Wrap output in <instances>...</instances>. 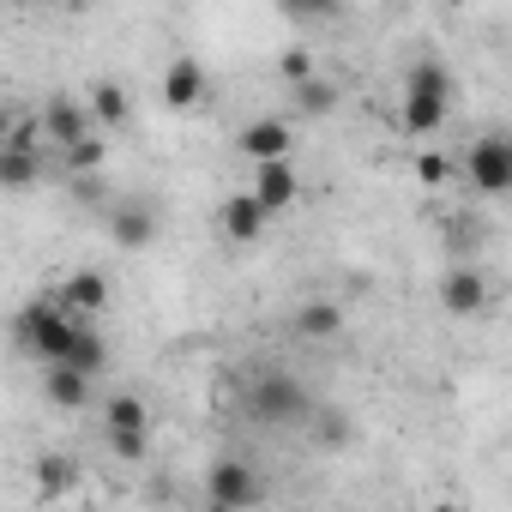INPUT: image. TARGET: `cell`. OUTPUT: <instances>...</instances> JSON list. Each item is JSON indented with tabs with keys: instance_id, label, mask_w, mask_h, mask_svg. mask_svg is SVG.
Instances as JSON below:
<instances>
[{
	"instance_id": "cell-22",
	"label": "cell",
	"mask_w": 512,
	"mask_h": 512,
	"mask_svg": "<svg viewBox=\"0 0 512 512\" xmlns=\"http://www.w3.org/2000/svg\"><path fill=\"white\" fill-rule=\"evenodd\" d=\"M103 157H109V151H103V139H97V133H85L79 145H67V169H73V175H97V169H103Z\"/></svg>"
},
{
	"instance_id": "cell-15",
	"label": "cell",
	"mask_w": 512,
	"mask_h": 512,
	"mask_svg": "<svg viewBox=\"0 0 512 512\" xmlns=\"http://www.w3.org/2000/svg\"><path fill=\"white\" fill-rule=\"evenodd\" d=\"M241 151H247L253 163H266V157H290V127H284V121H253V127L241 133Z\"/></svg>"
},
{
	"instance_id": "cell-25",
	"label": "cell",
	"mask_w": 512,
	"mask_h": 512,
	"mask_svg": "<svg viewBox=\"0 0 512 512\" xmlns=\"http://www.w3.org/2000/svg\"><path fill=\"white\" fill-rule=\"evenodd\" d=\"M446 175H452V163H446L440 151H422V157H416V181H422V187H440Z\"/></svg>"
},
{
	"instance_id": "cell-9",
	"label": "cell",
	"mask_w": 512,
	"mask_h": 512,
	"mask_svg": "<svg viewBox=\"0 0 512 512\" xmlns=\"http://www.w3.org/2000/svg\"><path fill=\"white\" fill-rule=\"evenodd\" d=\"M37 121H43V133H49L61 151H67V145H79V139L97 127V121H91V109H79L73 97H49V109H43Z\"/></svg>"
},
{
	"instance_id": "cell-10",
	"label": "cell",
	"mask_w": 512,
	"mask_h": 512,
	"mask_svg": "<svg viewBox=\"0 0 512 512\" xmlns=\"http://www.w3.org/2000/svg\"><path fill=\"white\" fill-rule=\"evenodd\" d=\"M55 302H61L67 314H79V320H97V314L109 308V278H103V272H73Z\"/></svg>"
},
{
	"instance_id": "cell-20",
	"label": "cell",
	"mask_w": 512,
	"mask_h": 512,
	"mask_svg": "<svg viewBox=\"0 0 512 512\" xmlns=\"http://www.w3.org/2000/svg\"><path fill=\"white\" fill-rule=\"evenodd\" d=\"M103 422H109V428H151V404H145L139 392H115V398L103 404Z\"/></svg>"
},
{
	"instance_id": "cell-19",
	"label": "cell",
	"mask_w": 512,
	"mask_h": 512,
	"mask_svg": "<svg viewBox=\"0 0 512 512\" xmlns=\"http://www.w3.org/2000/svg\"><path fill=\"white\" fill-rule=\"evenodd\" d=\"M296 109H302V115H332V109H338V85L320 79V67H314L308 79H296Z\"/></svg>"
},
{
	"instance_id": "cell-4",
	"label": "cell",
	"mask_w": 512,
	"mask_h": 512,
	"mask_svg": "<svg viewBox=\"0 0 512 512\" xmlns=\"http://www.w3.org/2000/svg\"><path fill=\"white\" fill-rule=\"evenodd\" d=\"M464 175H470V187L488 193V199L512 193V139H506V133H482V139L464 151Z\"/></svg>"
},
{
	"instance_id": "cell-5",
	"label": "cell",
	"mask_w": 512,
	"mask_h": 512,
	"mask_svg": "<svg viewBox=\"0 0 512 512\" xmlns=\"http://www.w3.org/2000/svg\"><path fill=\"white\" fill-rule=\"evenodd\" d=\"M205 500H211V506H223V512H235V506L266 500V482L253 476V464L223 458V464H211V470H205Z\"/></svg>"
},
{
	"instance_id": "cell-2",
	"label": "cell",
	"mask_w": 512,
	"mask_h": 512,
	"mask_svg": "<svg viewBox=\"0 0 512 512\" xmlns=\"http://www.w3.org/2000/svg\"><path fill=\"white\" fill-rule=\"evenodd\" d=\"M247 416H260L272 428H296L302 416H314V398H308V386L290 368H266L247 386Z\"/></svg>"
},
{
	"instance_id": "cell-3",
	"label": "cell",
	"mask_w": 512,
	"mask_h": 512,
	"mask_svg": "<svg viewBox=\"0 0 512 512\" xmlns=\"http://www.w3.org/2000/svg\"><path fill=\"white\" fill-rule=\"evenodd\" d=\"M446 103H452V73L440 61H416L410 79H404V127L410 133H440Z\"/></svg>"
},
{
	"instance_id": "cell-11",
	"label": "cell",
	"mask_w": 512,
	"mask_h": 512,
	"mask_svg": "<svg viewBox=\"0 0 512 512\" xmlns=\"http://www.w3.org/2000/svg\"><path fill=\"white\" fill-rule=\"evenodd\" d=\"M43 398L55 410H85L91 404V374H79L73 362H49L43 368Z\"/></svg>"
},
{
	"instance_id": "cell-17",
	"label": "cell",
	"mask_w": 512,
	"mask_h": 512,
	"mask_svg": "<svg viewBox=\"0 0 512 512\" xmlns=\"http://www.w3.org/2000/svg\"><path fill=\"white\" fill-rule=\"evenodd\" d=\"M67 362H73L79 374H91V380H97V374L109 368V344H103V332H97L91 320H85V326L73 332V350H67Z\"/></svg>"
},
{
	"instance_id": "cell-27",
	"label": "cell",
	"mask_w": 512,
	"mask_h": 512,
	"mask_svg": "<svg viewBox=\"0 0 512 512\" xmlns=\"http://www.w3.org/2000/svg\"><path fill=\"white\" fill-rule=\"evenodd\" d=\"M278 73H284V79L296 85V79H308V73H314V55H308V49H290V55L278 61Z\"/></svg>"
},
{
	"instance_id": "cell-21",
	"label": "cell",
	"mask_w": 512,
	"mask_h": 512,
	"mask_svg": "<svg viewBox=\"0 0 512 512\" xmlns=\"http://www.w3.org/2000/svg\"><path fill=\"white\" fill-rule=\"evenodd\" d=\"M37 488H43V500H55V494H67V488H73V464H67L61 452H49V458H37Z\"/></svg>"
},
{
	"instance_id": "cell-14",
	"label": "cell",
	"mask_w": 512,
	"mask_h": 512,
	"mask_svg": "<svg viewBox=\"0 0 512 512\" xmlns=\"http://www.w3.org/2000/svg\"><path fill=\"white\" fill-rule=\"evenodd\" d=\"M91 121H97V127H127V121H133V97H127L115 79H97V85H91Z\"/></svg>"
},
{
	"instance_id": "cell-23",
	"label": "cell",
	"mask_w": 512,
	"mask_h": 512,
	"mask_svg": "<svg viewBox=\"0 0 512 512\" xmlns=\"http://www.w3.org/2000/svg\"><path fill=\"white\" fill-rule=\"evenodd\" d=\"M278 7H284V19H338V7H344V0H278Z\"/></svg>"
},
{
	"instance_id": "cell-26",
	"label": "cell",
	"mask_w": 512,
	"mask_h": 512,
	"mask_svg": "<svg viewBox=\"0 0 512 512\" xmlns=\"http://www.w3.org/2000/svg\"><path fill=\"white\" fill-rule=\"evenodd\" d=\"M320 416H326V422H314V434H320L326 446H344V440H350V416H344V410H320Z\"/></svg>"
},
{
	"instance_id": "cell-18",
	"label": "cell",
	"mask_w": 512,
	"mask_h": 512,
	"mask_svg": "<svg viewBox=\"0 0 512 512\" xmlns=\"http://www.w3.org/2000/svg\"><path fill=\"white\" fill-rule=\"evenodd\" d=\"M296 332L302 338H338L344 332V308L338 302H302L296 308Z\"/></svg>"
},
{
	"instance_id": "cell-1",
	"label": "cell",
	"mask_w": 512,
	"mask_h": 512,
	"mask_svg": "<svg viewBox=\"0 0 512 512\" xmlns=\"http://www.w3.org/2000/svg\"><path fill=\"white\" fill-rule=\"evenodd\" d=\"M79 326H85V320H79V314H67L61 302H25V308L13 314V344L49 368V362H67V350H73V332H79Z\"/></svg>"
},
{
	"instance_id": "cell-7",
	"label": "cell",
	"mask_w": 512,
	"mask_h": 512,
	"mask_svg": "<svg viewBox=\"0 0 512 512\" xmlns=\"http://www.w3.org/2000/svg\"><path fill=\"white\" fill-rule=\"evenodd\" d=\"M253 199H260L272 217L278 211H290L296 205V169H290V157H266V163H253V187H247Z\"/></svg>"
},
{
	"instance_id": "cell-12",
	"label": "cell",
	"mask_w": 512,
	"mask_h": 512,
	"mask_svg": "<svg viewBox=\"0 0 512 512\" xmlns=\"http://www.w3.org/2000/svg\"><path fill=\"white\" fill-rule=\"evenodd\" d=\"M205 97V67L193 61V55H175L169 67H163V103L169 109H193Z\"/></svg>"
},
{
	"instance_id": "cell-6",
	"label": "cell",
	"mask_w": 512,
	"mask_h": 512,
	"mask_svg": "<svg viewBox=\"0 0 512 512\" xmlns=\"http://www.w3.org/2000/svg\"><path fill=\"white\" fill-rule=\"evenodd\" d=\"M440 308H446L452 320H476V314L488 308V278H482L476 266H452V272L440 278Z\"/></svg>"
},
{
	"instance_id": "cell-13",
	"label": "cell",
	"mask_w": 512,
	"mask_h": 512,
	"mask_svg": "<svg viewBox=\"0 0 512 512\" xmlns=\"http://www.w3.org/2000/svg\"><path fill=\"white\" fill-rule=\"evenodd\" d=\"M109 235H115V247H127V253L151 247V235H157V217H151V205H115V217H109Z\"/></svg>"
},
{
	"instance_id": "cell-8",
	"label": "cell",
	"mask_w": 512,
	"mask_h": 512,
	"mask_svg": "<svg viewBox=\"0 0 512 512\" xmlns=\"http://www.w3.org/2000/svg\"><path fill=\"white\" fill-rule=\"evenodd\" d=\"M217 223H223V235H229V241H260V235H266V223H272V211L253 199V193H229V199L217 205Z\"/></svg>"
},
{
	"instance_id": "cell-28",
	"label": "cell",
	"mask_w": 512,
	"mask_h": 512,
	"mask_svg": "<svg viewBox=\"0 0 512 512\" xmlns=\"http://www.w3.org/2000/svg\"><path fill=\"white\" fill-rule=\"evenodd\" d=\"M7 127H13V109H7V103H0V139H7Z\"/></svg>"
},
{
	"instance_id": "cell-24",
	"label": "cell",
	"mask_w": 512,
	"mask_h": 512,
	"mask_svg": "<svg viewBox=\"0 0 512 512\" xmlns=\"http://www.w3.org/2000/svg\"><path fill=\"white\" fill-rule=\"evenodd\" d=\"M109 446H115V458L139 464L145 458V428H109Z\"/></svg>"
},
{
	"instance_id": "cell-16",
	"label": "cell",
	"mask_w": 512,
	"mask_h": 512,
	"mask_svg": "<svg viewBox=\"0 0 512 512\" xmlns=\"http://www.w3.org/2000/svg\"><path fill=\"white\" fill-rule=\"evenodd\" d=\"M43 181V157L37 151H19V145H0V187L19 193V187H37Z\"/></svg>"
}]
</instances>
